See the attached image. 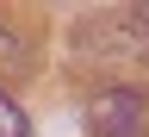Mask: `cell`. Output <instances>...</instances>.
<instances>
[{
  "label": "cell",
  "mask_w": 149,
  "mask_h": 137,
  "mask_svg": "<svg viewBox=\"0 0 149 137\" xmlns=\"http://www.w3.org/2000/svg\"><path fill=\"white\" fill-rule=\"evenodd\" d=\"M0 63H13V69L25 63V44H19V37H6V31H0Z\"/></svg>",
  "instance_id": "cell-3"
},
{
  "label": "cell",
  "mask_w": 149,
  "mask_h": 137,
  "mask_svg": "<svg viewBox=\"0 0 149 137\" xmlns=\"http://www.w3.org/2000/svg\"><path fill=\"white\" fill-rule=\"evenodd\" d=\"M93 137H149V93L143 87H106L87 106Z\"/></svg>",
  "instance_id": "cell-1"
},
{
  "label": "cell",
  "mask_w": 149,
  "mask_h": 137,
  "mask_svg": "<svg viewBox=\"0 0 149 137\" xmlns=\"http://www.w3.org/2000/svg\"><path fill=\"white\" fill-rule=\"evenodd\" d=\"M0 137H31V125H25V112L13 106V93L0 87Z\"/></svg>",
  "instance_id": "cell-2"
}]
</instances>
